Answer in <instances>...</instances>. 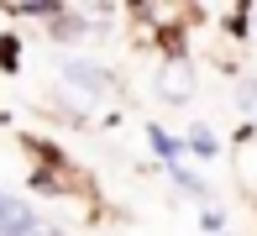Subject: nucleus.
Returning a JSON list of instances; mask_svg holds the SVG:
<instances>
[{
    "instance_id": "nucleus-1",
    "label": "nucleus",
    "mask_w": 257,
    "mask_h": 236,
    "mask_svg": "<svg viewBox=\"0 0 257 236\" xmlns=\"http://www.w3.org/2000/svg\"><path fill=\"white\" fill-rule=\"evenodd\" d=\"M37 231V215H32V205H21V199L0 194V236H32Z\"/></svg>"
},
{
    "instance_id": "nucleus-2",
    "label": "nucleus",
    "mask_w": 257,
    "mask_h": 236,
    "mask_svg": "<svg viewBox=\"0 0 257 236\" xmlns=\"http://www.w3.org/2000/svg\"><path fill=\"white\" fill-rule=\"evenodd\" d=\"M163 100H189L194 94V79H189V63H179V58H173L168 68H163Z\"/></svg>"
},
{
    "instance_id": "nucleus-3",
    "label": "nucleus",
    "mask_w": 257,
    "mask_h": 236,
    "mask_svg": "<svg viewBox=\"0 0 257 236\" xmlns=\"http://www.w3.org/2000/svg\"><path fill=\"white\" fill-rule=\"evenodd\" d=\"M68 79H74L79 89L100 94V89H105V79H110V74H105V68H95V63H68Z\"/></svg>"
},
{
    "instance_id": "nucleus-4",
    "label": "nucleus",
    "mask_w": 257,
    "mask_h": 236,
    "mask_svg": "<svg viewBox=\"0 0 257 236\" xmlns=\"http://www.w3.org/2000/svg\"><path fill=\"white\" fill-rule=\"evenodd\" d=\"M147 137H153L158 158H163V163H168V168H173V163H179V152H184V142H179V137H168V132H158V126H153V132H147Z\"/></svg>"
},
{
    "instance_id": "nucleus-5",
    "label": "nucleus",
    "mask_w": 257,
    "mask_h": 236,
    "mask_svg": "<svg viewBox=\"0 0 257 236\" xmlns=\"http://www.w3.org/2000/svg\"><path fill=\"white\" fill-rule=\"evenodd\" d=\"M189 147L200 152V158H215V132H205V126H194V132H189Z\"/></svg>"
},
{
    "instance_id": "nucleus-6",
    "label": "nucleus",
    "mask_w": 257,
    "mask_h": 236,
    "mask_svg": "<svg viewBox=\"0 0 257 236\" xmlns=\"http://www.w3.org/2000/svg\"><path fill=\"white\" fill-rule=\"evenodd\" d=\"M241 105H257V84H247V89H241Z\"/></svg>"
},
{
    "instance_id": "nucleus-7",
    "label": "nucleus",
    "mask_w": 257,
    "mask_h": 236,
    "mask_svg": "<svg viewBox=\"0 0 257 236\" xmlns=\"http://www.w3.org/2000/svg\"><path fill=\"white\" fill-rule=\"evenodd\" d=\"M252 27H257V6H252Z\"/></svg>"
}]
</instances>
